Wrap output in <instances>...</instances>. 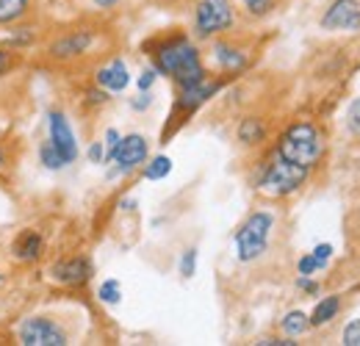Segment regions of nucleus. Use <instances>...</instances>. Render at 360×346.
Returning a JSON list of instances; mask_svg holds the SVG:
<instances>
[{"mask_svg":"<svg viewBox=\"0 0 360 346\" xmlns=\"http://www.w3.org/2000/svg\"><path fill=\"white\" fill-rule=\"evenodd\" d=\"M327 136L314 120H294L274 136L264 153L252 186L269 200L294 197L308 186L316 169L324 164Z\"/></svg>","mask_w":360,"mask_h":346,"instance_id":"obj_1","label":"nucleus"},{"mask_svg":"<svg viewBox=\"0 0 360 346\" xmlns=\"http://www.w3.org/2000/svg\"><path fill=\"white\" fill-rule=\"evenodd\" d=\"M120 31L117 25L94 11L81 14L67 23H50L47 37L39 44V58L47 70L64 75H91L105 58L117 56L120 50Z\"/></svg>","mask_w":360,"mask_h":346,"instance_id":"obj_2","label":"nucleus"},{"mask_svg":"<svg viewBox=\"0 0 360 346\" xmlns=\"http://www.w3.org/2000/svg\"><path fill=\"white\" fill-rule=\"evenodd\" d=\"M141 53L150 58V67L169 78L172 86H191L211 75L200 42L186 28H164L141 42Z\"/></svg>","mask_w":360,"mask_h":346,"instance_id":"obj_3","label":"nucleus"},{"mask_svg":"<svg viewBox=\"0 0 360 346\" xmlns=\"http://www.w3.org/2000/svg\"><path fill=\"white\" fill-rule=\"evenodd\" d=\"M227 84H233V78L227 75H219V72H211L208 78H202L200 84H191V86H180L175 89V100H172V108H169V117L161 128V136H158V144H169L180 130L191 122V117L205 105L211 103Z\"/></svg>","mask_w":360,"mask_h":346,"instance_id":"obj_4","label":"nucleus"},{"mask_svg":"<svg viewBox=\"0 0 360 346\" xmlns=\"http://www.w3.org/2000/svg\"><path fill=\"white\" fill-rule=\"evenodd\" d=\"M236 0H197L191 8V37L197 42H211L222 34L236 31L238 25Z\"/></svg>","mask_w":360,"mask_h":346,"instance_id":"obj_5","label":"nucleus"},{"mask_svg":"<svg viewBox=\"0 0 360 346\" xmlns=\"http://www.w3.org/2000/svg\"><path fill=\"white\" fill-rule=\"evenodd\" d=\"M208 44V56L214 58V67L219 75H227V78H238L244 75L252 61H255V44L250 37H241L238 31H230V34H222L217 39H211Z\"/></svg>","mask_w":360,"mask_h":346,"instance_id":"obj_6","label":"nucleus"},{"mask_svg":"<svg viewBox=\"0 0 360 346\" xmlns=\"http://www.w3.org/2000/svg\"><path fill=\"white\" fill-rule=\"evenodd\" d=\"M271 230H274V214L266 211V208L252 211L250 217L238 224V230L233 236L236 258L241 260V263H252V260L261 258L269 250Z\"/></svg>","mask_w":360,"mask_h":346,"instance_id":"obj_7","label":"nucleus"},{"mask_svg":"<svg viewBox=\"0 0 360 346\" xmlns=\"http://www.w3.org/2000/svg\"><path fill=\"white\" fill-rule=\"evenodd\" d=\"M17 344L22 346H67L72 344L70 330L56 316H28L17 327Z\"/></svg>","mask_w":360,"mask_h":346,"instance_id":"obj_8","label":"nucleus"},{"mask_svg":"<svg viewBox=\"0 0 360 346\" xmlns=\"http://www.w3.org/2000/svg\"><path fill=\"white\" fill-rule=\"evenodd\" d=\"M47 277L61 288H84L94 277V263L84 252L61 255V258H56L47 266Z\"/></svg>","mask_w":360,"mask_h":346,"instance_id":"obj_9","label":"nucleus"},{"mask_svg":"<svg viewBox=\"0 0 360 346\" xmlns=\"http://www.w3.org/2000/svg\"><path fill=\"white\" fill-rule=\"evenodd\" d=\"M47 141L56 147V153L64 158V164L70 167L72 161H78L81 147H78V136L72 130L70 117L61 108H50L47 111Z\"/></svg>","mask_w":360,"mask_h":346,"instance_id":"obj_10","label":"nucleus"},{"mask_svg":"<svg viewBox=\"0 0 360 346\" xmlns=\"http://www.w3.org/2000/svg\"><path fill=\"white\" fill-rule=\"evenodd\" d=\"M147 158H150V141H147V136H141V133H128V136L120 139V144H117V150H114V158H111L114 172L111 174L134 172L139 167H144Z\"/></svg>","mask_w":360,"mask_h":346,"instance_id":"obj_11","label":"nucleus"},{"mask_svg":"<svg viewBox=\"0 0 360 346\" xmlns=\"http://www.w3.org/2000/svg\"><path fill=\"white\" fill-rule=\"evenodd\" d=\"M8 252H11V260H17L20 266H34V263H39L47 252L45 233H42L39 227H22V230L11 238Z\"/></svg>","mask_w":360,"mask_h":346,"instance_id":"obj_12","label":"nucleus"},{"mask_svg":"<svg viewBox=\"0 0 360 346\" xmlns=\"http://www.w3.org/2000/svg\"><path fill=\"white\" fill-rule=\"evenodd\" d=\"M321 31H360V0H330L319 17Z\"/></svg>","mask_w":360,"mask_h":346,"instance_id":"obj_13","label":"nucleus"},{"mask_svg":"<svg viewBox=\"0 0 360 346\" xmlns=\"http://www.w3.org/2000/svg\"><path fill=\"white\" fill-rule=\"evenodd\" d=\"M91 81L100 89H105L108 94H120L131 86V72H128V64L122 61V56L117 53V56L105 58L100 67H94Z\"/></svg>","mask_w":360,"mask_h":346,"instance_id":"obj_14","label":"nucleus"},{"mask_svg":"<svg viewBox=\"0 0 360 346\" xmlns=\"http://www.w3.org/2000/svg\"><path fill=\"white\" fill-rule=\"evenodd\" d=\"M236 139L244 144V147H264L266 141L271 139V128H269V120L261 117V114H247L238 128H236Z\"/></svg>","mask_w":360,"mask_h":346,"instance_id":"obj_15","label":"nucleus"},{"mask_svg":"<svg viewBox=\"0 0 360 346\" xmlns=\"http://www.w3.org/2000/svg\"><path fill=\"white\" fill-rule=\"evenodd\" d=\"M39 8H42L39 0H0V28H11L25 20H34L42 14Z\"/></svg>","mask_w":360,"mask_h":346,"instance_id":"obj_16","label":"nucleus"},{"mask_svg":"<svg viewBox=\"0 0 360 346\" xmlns=\"http://www.w3.org/2000/svg\"><path fill=\"white\" fill-rule=\"evenodd\" d=\"M283 3L285 0H236V8H238V17L247 23H266L283 8Z\"/></svg>","mask_w":360,"mask_h":346,"instance_id":"obj_17","label":"nucleus"},{"mask_svg":"<svg viewBox=\"0 0 360 346\" xmlns=\"http://www.w3.org/2000/svg\"><path fill=\"white\" fill-rule=\"evenodd\" d=\"M108 103H111V94H108L105 89H100L97 84H94V81H86V84H81L78 108H81L84 114H97V111H103Z\"/></svg>","mask_w":360,"mask_h":346,"instance_id":"obj_18","label":"nucleus"},{"mask_svg":"<svg viewBox=\"0 0 360 346\" xmlns=\"http://www.w3.org/2000/svg\"><path fill=\"white\" fill-rule=\"evenodd\" d=\"M341 305H344V300H341V294H330V297H321L319 302H316V307L308 313V319H311V330L314 327H324V324H330L338 313H341Z\"/></svg>","mask_w":360,"mask_h":346,"instance_id":"obj_19","label":"nucleus"},{"mask_svg":"<svg viewBox=\"0 0 360 346\" xmlns=\"http://www.w3.org/2000/svg\"><path fill=\"white\" fill-rule=\"evenodd\" d=\"M20 155H22L20 139H17V136H3V139H0V180L17 167Z\"/></svg>","mask_w":360,"mask_h":346,"instance_id":"obj_20","label":"nucleus"},{"mask_svg":"<svg viewBox=\"0 0 360 346\" xmlns=\"http://www.w3.org/2000/svg\"><path fill=\"white\" fill-rule=\"evenodd\" d=\"M311 330V319L305 310H288L283 319H280V333L283 335H291V338H300Z\"/></svg>","mask_w":360,"mask_h":346,"instance_id":"obj_21","label":"nucleus"},{"mask_svg":"<svg viewBox=\"0 0 360 346\" xmlns=\"http://www.w3.org/2000/svg\"><path fill=\"white\" fill-rule=\"evenodd\" d=\"M22 64H25V53L22 50H11V47L0 44V81L14 75Z\"/></svg>","mask_w":360,"mask_h":346,"instance_id":"obj_22","label":"nucleus"},{"mask_svg":"<svg viewBox=\"0 0 360 346\" xmlns=\"http://www.w3.org/2000/svg\"><path fill=\"white\" fill-rule=\"evenodd\" d=\"M169 172H172V158L169 155H155L153 161H144L141 177L144 180H164Z\"/></svg>","mask_w":360,"mask_h":346,"instance_id":"obj_23","label":"nucleus"},{"mask_svg":"<svg viewBox=\"0 0 360 346\" xmlns=\"http://www.w3.org/2000/svg\"><path fill=\"white\" fill-rule=\"evenodd\" d=\"M37 155H39V164H42L45 169H53V172H58V169H64V167H67V164H64V158L56 153V147H53L47 139L42 141V144H39Z\"/></svg>","mask_w":360,"mask_h":346,"instance_id":"obj_24","label":"nucleus"},{"mask_svg":"<svg viewBox=\"0 0 360 346\" xmlns=\"http://www.w3.org/2000/svg\"><path fill=\"white\" fill-rule=\"evenodd\" d=\"M97 300L105 305H120L122 300V286H120V280H105V283H100V288H97Z\"/></svg>","mask_w":360,"mask_h":346,"instance_id":"obj_25","label":"nucleus"},{"mask_svg":"<svg viewBox=\"0 0 360 346\" xmlns=\"http://www.w3.org/2000/svg\"><path fill=\"white\" fill-rule=\"evenodd\" d=\"M194 271H197V250L188 247V250L180 255V274L188 280V277H194Z\"/></svg>","mask_w":360,"mask_h":346,"instance_id":"obj_26","label":"nucleus"},{"mask_svg":"<svg viewBox=\"0 0 360 346\" xmlns=\"http://www.w3.org/2000/svg\"><path fill=\"white\" fill-rule=\"evenodd\" d=\"M347 130L360 139V97L358 100H352L349 108H347Z\"/></svg>","mask_w":360,"mask_h":346,"instance_id":"obj_27","label":"nucleus"},{"mask_svg":"<svg viewBox=\"0 0 360 346\" xmlns=\"http://www.w3.org/2000/svg\"><path fill=\"white\" fill-rule=\"evenodd\" d=\"M120 139H122V133H120L117 128H108L105 133H103V144H105V164H111V158H114V150H117Z\"/></svg>","mask_w":360,"mask_h":346,"instance_id":"obj_28","label":"nucleus"},{"mask_svg":"<svg viewBox=\"0 0 360 346\" xmlns=\"http://www.w3.org/2000/svg\"><path fill=\"white\" fill-rule=\"evenodd\" d=\"M341 344L344 346H360V319H352V321L344 327Z\"/></svg>","mask_w":360,"mask_h":346,"instance_id":"obj_29","label":"nucleus"},{"mask_svg":"<svg viewBox=\"0 0 360 346\" xmlns=\"http://www.w3.org/2000/svg\"><path fill=\"white\" fill-rule=\"evenodd\" d=\"M297 271H300V274H316V271H324V266H321L311 252H305L302 258L297 260Z\"/></svg>","mask_w":360,"mask_h":346,"instance_id":"obj_30","label":"nucleus"},{"mask_svg":"<svg viewBox=\"0 0 360 346\" xmlns=\"http://www.w3.org/2000/svg\"><path fill=\"white\" fill-rule=\"evenodd\" d=\"M155 81H158V72H155L153 67H147V70H141V72H139L136 86H139V91H150V89L155 86Z\"/></svg>","mask_w":360,"mask_h":346,"instance_id":"obj_31","label":"nucleus"},{"mask_svg":"<svg viewBox=\"0 0 360 346\" xmlns=\"http://www.w3.org/2000/svg\"><path fill=\"white\" fill-rule=\"evenodd\" d=\"M258 346H297L300 341H294L291 335H264L255 341Z\"/></svg>","mask_w":360,"mask_h":346,"instance_id":"obj_32","label":"nucleus"},{"mask_svg":"<svg viewBox=\"0 0 360 346\" xmlns=\"http://www.w3.org/2000/svg\"><path fill=\"white\" fill-rule=\"evenodd\" d=\"M297 288H300L302 294H308V297H316V294H319V283L314 280V274H300V277H297Z\"/></svg>","mask_w":360,"mask_h":346,"instance_id":"obj_33","label":"nucleus"},{"mask_svg":"<svg viewBox=\"0 0 360 346\" xmlns=\"http://www.w3.org/2000/svg\"><path fill=\"white\" fill-rule=\"evenodd\" d=\"M311 255H314V258L327 269V266H330V260H333V244H327V241H324V244H316Z\"/></svg>","mask_w":360,"mask_h":346,"instance_id":"obj_34","label":"nucleus"},{"mask_svg":"<svg viewBox=\"0 0 360 346\" xmlns=\"http://www.w3.org/2000/svg\"><path fill=\"white\" fill-rule=\"evenodd\" d=\"M86 158H89V164H105V144L103 141H91L89 150H86Z\"/></svg>","mask_w":360,"mask_h":346,"instance_id":"obj_35","label":"nucleus"},{"mask_svg":"<svg viewBox=\"0 0 360 346\" xmlns=\"http://www.w3.org/2000/svg\"><path fill=\"white\" fill-rule=\"evenodd\" d=\"M153 105V91H139L134 100H131V108L134 111H147Z\"/></svg>","mask_w":360,"mask_h":346,"instance_id":"obj_36","label":"nucleus"},{"mask_svg":"<svg viewBox=\"0 0 360 346\" xmlns=\"http://www.w3.org/2000/svg\"><path fill=\"white\" fill-rule=\"evenodd\" d=\"M91 8L94 11H100V14H108V11H114V8H120L125 0H89Z\"/></svg>","mask_w":360,"mask_h":346,"instance_id":"obj_37","label":"nucleus"},{"mask_svg":"<svg viewBox=\"0 0 360 346\" xmlns=\"http://www.w3.org/2000/svg\"><path fill=\"white\" fill-rule=\"evenodd\" d=\"M352 291H360V283H358V286H355V288H352Z\"/></svg>","mask_w":360,"mask_h":346,"instance_id":"obj_38","label":"nucleus"},{"mask_svg":"<svg viewBox=\"0 0 360 346\" xmlns=\"http://www.w3.org/2000/svg\"><path fill=\"white\" fill-rule=\"evenodd\" d=\"M0 283H3V271H0Z\"/></svg>","mask_w":360,"mask_h":346,"instance_id":"obj_39","label":"nucleus"}]
</instances>
